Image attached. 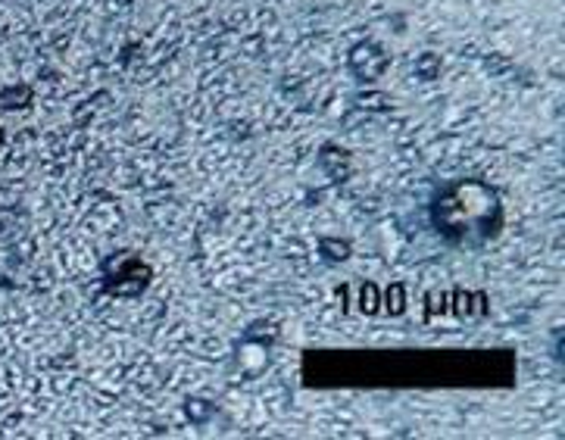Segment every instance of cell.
Wrapping results in <instances>:
<instances>
[{"instance_id": "6da1fadb", "label": "cell", "mask_w": 565, "mask_h": 440, "mask_svg": "<svg viewBox=\"0 0 565 440\" xmlns=\"http://www.w3.org/2000/svg\"><path fill=\"white\" fill-rule=\"evenodd\" d=\"M431 222L443 241L460 247H481L500 235L503 203L485 181L456 178L435 194Z\"/></svg>"}, {"instance_id": "7a4b0ae2", "label": "cell", "mask_w": 565, "mask_h": 440, "mask_svg": "<svg viewBox=\"0 0 565 440\" xmlns=\"http://www.w3.org/2000/svg\"><path fill=\"white\" fill-rule=\"evenodd\" d=\"M103 285H106V291L116 293V297H135V293H141L150 285V269L138 256L123 253V256L106 263Z\"/></svg>"}, {"instance_id": "3957f363", "label": "cell", "mask_w": 565, "mask_h": 440, "mask_svg": "<svg viewBox=\"0 0 565 440\" xmlns=\"http://www.w3.org/2000/svg\"><path fill=\"white\" fill-rule=\"evenodd\" d=\"M28 100H32V88H28V85H20V88H7V91H0V106H3V110L28 106Z\"/></svg>"}, {"instance_id": "277c9868", "label": "cell", "mask_w": 565, "mask_h": 440, "mask_svg": "<svg viewBox=\"0 0 565 440\" xmlns=\"http://www.w3.org/2000/svg\"><path fill=\"white\" fill-rule=\"evenodd\" d=\"M388 300H393V303H388V310H391L393 316H400V313H403V288L393 285V291L388 293Z\"/></svg>"}, {"instance_id": "5b68a950", "label": "cell", "mask_w": 565, "mask_h": 440, "mask_svg": "<svg viewBox=\"0 0 565 440\" xmlns=\"http://www.w3.org/2000/svg\"><path fill=\"white\" fill-rule=\"evenodd\" d=\"M0 144H3V131H0Z\"/></svg>"}, {"instance_id": "8992f818", "label": "cell", "mask_w": 565, "mask_h": 440, "mask_svg": "<svg viewBox=\"0 0 565 440\" xmlns=\"http://www.w3.org/2000/svg\"><path fill=\"white\" fill-rule=\"evenodd\" d=\"M0 231H3V222H0Z\"/></svg>"}]
</instances>
